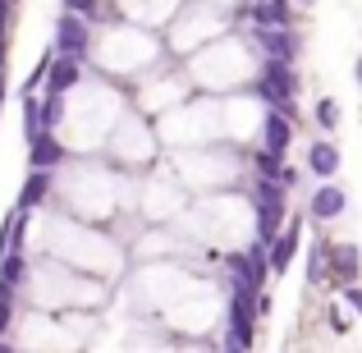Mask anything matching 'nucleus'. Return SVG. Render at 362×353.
I'll use <instances>...</instances> for the list:
<instances>
[{"label": "nucleus", "mask_w": 362, "mask_h": 353, "mask_svg": "<svg viewBox=\"0 0 362 353\" xmlns=\"http://www.w3.org/2000/svg\"><path fill=\"white\" fill-rule=\"evenodd\" d=\"M312 166H317L321 175H330V170H335V151H330V147H321V142H317V147H312Z\"/></svg>", "instance_id": "1"}, {"label": "nucleus", "mask_w": 362, "mask_h": 353, "mask_svg": "<svg viewBox=\"0 0 362 353\" xmlns=\"http://www.w3.org/2000/svg\"><path fill=\"white\" fill-rule=\"evenodd\" d=\"M317 212H339V193H317Z\"/></svg>", "instance_id": "2"}, {"label": "nucleus", "mask_w": 362, "mask_h": 353, "mask_svg": "<svg viewBox=\"0 0 362 353\" xmlns=\"http://www.w3.org/2000/svg\"><path fill=\"white\" fill-rule=\"evenodd\" d=\"M317 115H321V124H335V101H321Z\"/></svg>", "instance_id": "3"}]
</instances>
